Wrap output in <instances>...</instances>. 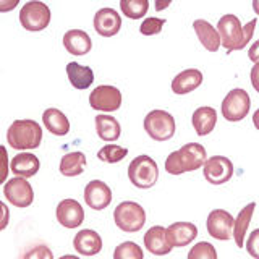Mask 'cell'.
I'll use <instances>...</instances> for the list:
<instances>
[{
    "instance_id": "obj_22",
    "label": "cell",
    "mask_w": 259,
    "mask_h": 259,
    "mask_svg": "<svg viewBox=\"0 0 259 259\" xmlns=\"http://www.w3.org/2000/svg\"><path fill=\"white\" fill-rule=\"evenodd\" d=\"M201 84H202V73L196 68H188V70H183L182 73H178L174 78L172 91L178 96H183V94L194 91V89L199 88Z\"/></svg>"
},
{
    "instance_id": "obj_37",
    "label": "cell",
    "mask_w": 259,
    "mask_h": 259,
    "mask_svg": "<svg viewBox=\"0 0 259 259\" xmlns=\"http://www.w3.org/2000/svg\"><path fill=\"white\" fill-rule=\"evenodd\" d=\"M248 57H249V60H251V62L259 63V40H256V42L249 47V51H248Z\"/></svg>"
},
{
    "instance_id": "obj_33",
    "label": "cell",
    "mask_w": 259,
    "mask_h": 259,
    "mask_svg": "<svg viewBox=\"0 0 259 259\" xmlns=\"http://www.w3.org/2000/svg\"><path fill=\"white\" fill-rule=\"evenodd\" d=\"M164 24H165V20L154 18V16H151V18H146L141 23L140 32H141L143 36H156V34H159V32L162 31Z\"/></svg>"
},
{
    "instance_id": "obj_41",
    "label": "cell",
    "mask_w": 259,
    "mask_h": 259,
    "mask_svg": "<svg viewBox=\"0 0 259 259\" xmlns=\"http://www.w3.org/2000/svg\"><path fill=\"white\" fill-rule=\"evenodd\" d=\"M253 10L259 16V0H253Z\"/></svg>"
},
{
    "instance_id": "obj_8",
    "label": "cell",
    "mask_w": 259,
    "mask_h": 259,
    "mask_svg": "<svg viewBox=\"0 0 259 259\" xmlns=\"http://www.w3.org/2000/svg\"><path fill=\"white\" fill-rule=\"evenodd\" d=\"M251 109V99L241 88H235L222 101V117L227 121H241Z\"/></svg>"
},
{
    "instance_id": "obj_12",
    "label": "cell",
    "mask_w": 259,
    "mask_h": 259,
    "mask_svg": "<svg viewBox=\"0 0 259 259\" xmlns=\"http://www.w3.org/2000/svg\"><path fill=\"white\" fill-rule=\"evenodd\" d=\"M91 109L99 112H115L121 105V93L115 86H97L89 96Z\"/></svg>"
},
{
    "instance_id": "obj_26",
    "label": "cell",
    "mask_w": 259,
    "mask_h": 259,
    "mask_svg": "<svg viewBox=\"0 0 259 259\" xmlns=\"http://www.w3.org/2000/svg\"><path fill=\"white\" fill-rule=\"evenodd\" d=\"M96 132L97 136L105 143H113L117 141L121 135V126L115 117L110 115H96Z\"/></svg>"
},
{
    "instance_id": "obj_42",
    "label": "cell",
    "mask_w": 259,
    "mask_h": 259,
    "mask_svg": "<svg viewBox=\"0 0 259 259\" xmlns=\"http://www.w3.org/2000/svg\"><path fill=\"white\" fill-rule=\"evenodd\" d=\"M60 259H79V257L75 256V254H65V256H62Z\"/></svg>"
},
{
    "instance_id": "obj_30",
    "label": "cell",
    "mask_w": 259,
    "mask_h": 259,
    "mask_svg": "<svg viewBox=\"0 0 259 259\" xmlns=\"http://www.w3.org/2000/svg\"><path fill=\"white\" fill-rule=\"evenodd\" d=\"M128 156V149L121 148L118 144H105L104 148L97 152V159L105 162V164H117Z\"/></svg>"
},
{
    "instance_id": "obj_2",
    "label": "cell",
    "mask_w": 259,
    "mask_h": 259,
    "mask_svg": "<svg viewBox=\"0 0 259 259\" xmlns=\"http://www.w3.org/2000/svg\"><path fill=\"white\" fill-rule=\"evenodd\" d=\"M206 160L207 154L204 146L199 143H188L182 146L178 151L168 154L165 160V170L170 175H182L201 168Z\"/></svg>"
},
{
    "instance_id": "obj_34",
    "label": "cell",
    "mask_w": 259,
    "mask_h": 259,
    "mask_svg": "<svg viewBox=\"0 0 259 259\" xmlns=\"http://www.w3.org/2000/svg\"><path fill=\"white\" fill-rule=\"evenodd\" d=\"M23 259H54V253L47 245H34L24 253Z\"/></svg>"
},
{
    "instance_id": "obj_9",
    "label": "cell",
    "mask_w": 259,
    "mask_h": 259,
    "mask_svg": "<svg viewBox=\"0 0 259 259\" xmlns=\"http://www.w3.org/2000/svg\"><path fill=\"white\" fill-rule=\"evenodd\" d=\"M4 194L7 201L15 207H28L34 201V191L31 183L23 177H13L4 185Z\"/></svg>"
},
{
    "instance_id": "obj_19",
    "label": "cell",
    "mask_w": 259,
    "mask_h": 259,
    "mask_svg": "<svg viewBox=\"0 0 259 259\" xmlns=\"http://www.w3.org/2000/svg\"><path fill=\"white\" fill-rule=\"evenodd\" d=\"M63 46L71 55H86L88 52H91L93 40L86 31L70 29L63 36Z\"/></svg>"
},
{
    "instance_id": "obj_28",
    "label": "cell",
    "mask_w": 259,
    "mask_h": 259,
    "mask_svg": "<svg viewBox=\"0 0 259 259\" xmlns=\"http://www.w3.org/2000/svg\"><path fill=\"white\" fill-rule=\"evenodd\" d=\"M86 167V156L81 151H73L65 154L60 160V174L63 177H78L84 172Z\"/></svg>"
},
{
    "instance_id": "obj_39",
    "label": "cell",
    "mask_w": 259,
    "mask_h": 259,
    "mask_svg": "<svg viewBox=\"0 0 259 259\" xmlns=\"http://www.w3.org/2000/svg\"><path fill=\"white\" fill-rule=\"evenodd\" d=\"M253 123H254L256 130H259V109L254 112V115H253Z\"/></svg>"
},
{
    "instance_id": "obj_27",
    "label": "cell",
    "mask_w": 259,
    "mask_h": 259,
    "mask_svg": "<svg viewBox=\"0 0 259 259\" xmlns=\"http://www.w3.org/2000/svg\"><path fill=\"white\" fill-rule=\"evenodd\" d=\"M44 126L55 136H65L70 132V121L67 115L59 109H47L42 113Z\"/></svg>"
},
{
    "instance_id": "obj_40",
    "label": "cell",
    "mask_w": 259,
    "mask_h": 259,
    "mask_svg": "<svg viewBox=\"0 0 259 259\" xmlns=\"http://www.w3.org/2000/svg\"><path fill=\"white\" fill-rule=\"evenodd\" d=\"M170 5V0H167V2H160V4H156V8L157 10H162V8H165Z\"/></svg>"
},
{
    "instance_id": "obj_23",
    "label": "cell",
    "mask_w": 259,
    "mask_h": 259,
    "mask_svg": "<svg viewBox=\"0 0 259 259\" xmlns=\"http://www.w3.org/2000/svg\"><path fill=\"white\" fill-rule=\"evenodd\" d=\"M193 29L196 32L198 39L201 40V44L207 49L209 52H217L221 49V36L219 31L206 20H196L193 23Z\"/></svg>"
},
{
    "instance_id": "obj_24",
    "label": "cell",
    "mask_w": 259,
    "mask_h": 259,
    "mask_svg": "<svg viewBox=\"0 0 259 259\" xmlns=\"http://www.w3.org/2000/svg\"><path fill=\"white\" fill-rule=\"evenodd\" d=\"M67 75L71 86L78 91L91 88V84L94 83V71L91 70V67L79 65L76 62H70L67 65Z\"/></svg>"
},
{
    "instance_id": "obj_31",
    "label": "cell",
    "mask_w": 259,
    "mask_h": 259,
    "mask_svg": "<svg viewBox=\"0 0 259 259\" xmlns=\"http://www.w3.org/2000/svg\"><path fill=\"white\" fill-rule=\"evenodd\" d=\"M113 259H144V253L135 241H123L113 251Z\"/></svg>"
},
{
    "instance_id": "obj_38",
    "label": "cell",
    "mask_w": 259,
    "mask_h": 259,
    "mask_svg": "<svg viewBox=\"0 0 259 259\" xmlns=\"http://www.w3.org/2000/svg\"><path fill=\"white\" fill-rule=\"evenodd\" d=\"M0 207H2V210H4V222H2V225H0V229L4 230L7 227V222H8V209H7L5 202H0Z\"/></svg>"
},
{
    "instance_id": "obj_15",
    "label": "cell",
    "mask_w": 259,
    "mask_h": 259,
    "mask_svg": "<svg viewBox=\"0 0 259 259\" xmlns=\"http://www.w3.org/2000/svg\"><path fill=\"white\" fill-rule=\"evenodd\" d=\"M121 28V18L113 8H101L94 15V29L102 37L115 36Z\"/></svg>"
},
{
    "instance_id": "obj_1",
    "label": "cell",
    "mask_w": 259,
    "mask_h": 259,
    "mask_svg": "<svg viewBox=\"0 0 259 259\" xmlns=\"http://www.w3.org/2000/svg\"><path fill=\"white\" fill-rule=\"evenodd\" d=\"M256 18L246 23V26H241L238 16L235 15H224L217 23V31L221 36V44L230 54L233 51H241L251 40L256 29Z\"/></svg>"
},
{
    "instance_id": "obj_14",
    "label": "cell",
    "mask_w": 259,
    "mask_h": 259,
    "mask_svg": "<svg viewBox=\"0 0 259 259\" xmlns=\"http://www.w3.org/2000/svg\"><path fill=\"white\" fill-rule=\"evenodd\" d=\"M84 201L86 204L94 210H102L109 207L112 202V190L107 183L101 180H93L84 188Z\"/></svg>"
},
{
    "instance_id": "obj_7",
    "label": "cell",
    "mask_w": 259,
    "mask_h": 259,
    "mask_svg": "<svg viewBox=\"0 0 259 259\" xmlns=\"http://www.w3.org/2000/svg\"><path fill=\"white\" fill-rule=\"evenodd\" d=\"M51 8L44 2L39 0H31L26 2L20 10V23L24 29L28 31H42L51 23Z\"/></svg>"
},
{
    "instance_id": "obj_13",
    "label": "cell",
    "mask_w": 259,
    "mask_h": 259,
    "mask_svg": "<svg viewBox=\"0 0 259 259\" xmlns=\"http://www.w3.org/2000/svg\"><path fill=\"white\" fill-rule=\"evenodd\" d=\"M57 221L65 229H76L84 222V209L76 199H63L55 210Z\"/></svg>"
},
{
    "instance_id": "obj_36",
    "label": "cell",
    "mask_w": 259,
    "mask_h": 259,
    "mask_svg": "<svg viewBox=\"0 0 259 259\" xmlns=\"http://www.w3.org/2000/svg\"><path fill=\"white\" fill-rule=\"evenodd\" d=\"M251 84L259 93V63H254L253 68H251Z\"/></svg>"
},
{
    "instance_id": "obj_20",
    "label": "cell",
    "mask_w": 259,
    "mask_h": 259,
    "mask_svg": "<svg viewBox=\"0 0 259 259\" xmlns=\"http://www.w3.org/2000/svg\"><path fill=\"white\" fill-rule=\"evenodd\" d=\"M40 168V162L37 156L31 152H20L13 156L10 162V170L16 177H23V178H29L34 177Z\"/></svg>"
},
{
    "instance_id": "obj_17",
    "label": "cell",
    "mask_w": 259,
    "mask_h": 259,
    "mask_svg": "<svg viewBox=\"0 0 259 259\" xmlns=\"http://www.w3.org/2000/svg\"><path fill=\"white\" fill-rule=\"evenodd\" d=\"M144 246L154 256H165L174 249L167 240V229L160 225H154L144 233Z\"/></svg>"
},
{
    "instance_id": "obj_16",
    "label": "cell",
    "mask_w": 259,
    "mask_h": 259,
    "mask_svg": "<svg viewBox=\"0 0 259 259\" xmlns=\"http://www.w3.org/2000/svg\"><path fill=\"white\" fill-rule=\"evenodd\" d=\"M196 237H198V227L193 222H175L172 225H168L167 229V240L172 245V248L188 246Z\"/></svg>"
},
{
    "instance_id": "obj_4",
    "label": "cell",
    "mask_w": 259,
    "mask_h": 259,
    "mask_svg": "<svg viewBox=\"0 0 259 259\" xmlns=\"http://www.w3.org/2000/svg\"><path fill=\"white\" fill-rule=\"evenodd\" d=\"M128 178L136 188H152L159 178V168L156 160L146 156V154L135 157L128 165Z\"/></svg>"
},
{
    "instance_id": "obj_10",
    "label": "cell",
    "mask_w": 259,
    "mask_h": 259,
    "mask_svg": "<svg viewBox=\"0 0 259 259\" xmlns=\"http://www.w3.org/2000/svg\"><path fill=\"white\" fill-rule=\"evenodd\" d=\"M202 174L210 185H224L233 177V164L225 156H212L202 165Z\"/></svg>"
},
{
    "instance_id": "obj_29",
    "label": "cell",
    "mask_w": 259,
    "mask_h": 259,
    "mask_svg": "<svg viewBox=\"0 0 259 259\" xmlns=\"http://www.w3.org/2000/svg\"><path fill=\"white\" fill-rule=\"evenodd\" d=\"M148 0H120V10L130 20H140L148 13Z\"/></svg>"
},
{
    "instance_id": "obj_18",
    "label": "cell",
    "mask_w": 259,
    "mask_h": 259,
    "mask_svg": "<svg viewBox=\"0 0 259 259\" xmlns=\"http://www.w3.org/2000/svg\"><path fill=\"white\" fill-rule=\"evenodd\" d=\"M73 248L81 256H96L102 249V238L99 233L91 229L79 230L73 238Z\"/></svg>"
},
{
    "instance_id": "obj_5",
    "label": "cell",
    "mask_w": 259,
    "mask_h": 259,
    "mask_svg": "<svg viewBox=\"0 0 259 259\" xmlns=\"http://www.w3.org/2000/svg\"><path fill=\"white\" fill-rule=\"evenodd\" d=\"M113 221L121 232L136 233L146 224V212L138 202L123 201L113 210Z\"/></svg>"
},
{
    "instance_id": "obj_6",
    "label": "cell",
    "mask_w": 259,
    "mask_h": 259,
    "mask_svg": "<svg viewBox=\"0 0 259 259\" xmlns=\"http://www.w3.org/2000/svg\"><path fill=\"white\" fill-rule=\"evenodd\" d=\"M144 130L154 141H168L175 135V118L165 110H151L144 117Z\"/></svg>"
},
{
    "instance_id": "obj_21",
    "label": "cell",
    "mask_w": 259,
    "mask_h": 259,
    "mask_svg": "<svg viewBox=\"0 0 259 259\" xmlns=\"http://www.w3.org/2000/svg\"><path fill=\"white\" fill-rule=\"evenodd\" d=\"M191 123L198 136H207L217 123V110L214 107H198L193 112Z\"/></svg>"
},
{
    "instance_id": "obj_11",
    "label": "cell",
    "mask_w": 259,
    "mask_h": 259,
    "mask_svg": "<svg viewBox=\"0 0 259 259\" xmlns=\"http://www.w3.org/2000/svg\"><path fill=\"white\" fill-rule=\"evenodd\" d=\"M233 215L225 209L210 210L206 221L207 233L215 240H230L233 237Z\"/></svg>"
},
{
    "instance_id": "obj_25",
    "label": "cell",
    "mask_w": 259,
    "mask_h": 259,
    "mask_svg": "<svg viewBox=\"0 0 259 259\" xmlns=\"http://www.w3.org/2000/svg\"><path fill=\"white\" fill-rule=\"evenodd\" d=\"M254 207H256V202H249V204H246L240 210L238 215L235 217V221H233V238L238 248H245V237H246L249 222L254 214Z\"/></svg>"
},
{
    "instance_id": "obj_3",
    "label": "cell",
    "mask_w": 259,
    "mask_h": 259,
    "mask_svg": "<svg viewBox=\"0 0 259 259\" xmlns=\"http://www.w3.org/2000/svg\"><path fill=\"white\" fill-rule=\"evenodd\" d=\"M42 141V128L36 120H15L7 132V143L13 149L28 151L39 148Z\"/></svg>"
},
{
    "instance_id": "obj_35",
    "label": "cell",
    "mask_w": 259,
    "mask_h": 259,
    "mask_svg": "<svg viewBox=\"0 0 259 259\" xmlns=\"http://www.w3.org/2000/svg\"><path fill=\"white\" fill-rule=\"evenodd\" d=\"M246 251L251 257L259 259V229L249 233V237L246 240Z\"/></svg>"
},
{
    "instance_id": "obj_32",
    "label": "cell",
    "mask_w": 259,
    "mask_h": 259,
    "mask_svg": "<svg viewBox=\"0 0 259 259\" xmlns=\"http://www.w3.org/2000/svg\"><path fill=\"white\" fill-rule=\"evenodd\" d=\"M188 259H217V249L207 241H199L190 249Z\"/></svg>"
}]
</instances>
